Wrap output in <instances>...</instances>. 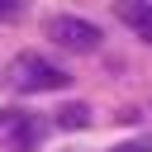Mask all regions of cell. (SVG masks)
Returning <instances> with one entry per match:
<instances>
[{
  "instance_id": "cell-1",
  "label": "cell",
  "mask_w": 152,
  "mask_h": 152,
  "mask_svg": "<svg viewBox=\"0 0 152 152\" xmlns=\"http://www.w3.org/2000/svg\"><path fill=\"white\" fill-rule=\"evenodd\" d=\"M5 81H10V90H19V95H43V90H66V86H71V71H66L62 62H52L48 52H19V57L10 62Z\"/></svg>"
},
{
  "instance_id": "cell-2",
  "label": "cell",
  "mask_w": 152,
  "mask_h": 152,
  "mask_svg": "<svg viewBox=\"0 0 152 152\" xmlns=\"http://www.w3.org/2000/svg\"><path fill=\"white\" fill-rule=\"evenodd\" d=\"M43 33L52 48L62 52H100V24H90L86 14H48L43 19Z\"/></svg>"
},
{
  "instance_id": "cell-3",
  "label": "cell",
  "mask_w": 152,
  "mask_h": 152,
  "mask_svg": "<svg viewBox=\"0 0 152 152\" xmlns=\"http://www.w3.org/2000/svg\"><path fill=\"white\" fill-rule=\"evenodd\" d=\"M43 138H48V119L24 109V119H19L0 142H5V152H38V147H43Z\"/></svg>"
},
{
  "instance_id": "cell-4",
  "label": "cell",
  "mask_w": 152,
  "mask_h": 152,
  "mask_svg": "<svg viewBox=\"0 0 152 152\" xmlns=\"http://www.w3.org/2000/svg\"><path fill=\"white\" fill-rule=\"evenodd\" d=\"M114 14H119V24H128L142 43H152V5H147V0H119Z\"/></svg>"
},
{
  "instance_id": "cell-5",
  "label": "cell",
  "mask_w": 152,
  "mask_h": 152,
  "mask_svg": "<svg viewBox=\"0 0 152 152\" xmlns=\"http://www.w3.org/2000/svg\"><path fill=\"white\" fill-rule=\"evenodd\" d=\"M52 124H57V128H66V133H76V128H90V104H81V100H66V104L52 114Z\"/></svg>"
},
{
  "instance_id": "cell-6",
  "label": "cell",
  "mask_w": 152,
  "mask_h": 152,
  "mask_svg": "<svg viewBox=\"0 0 152 152\" xmlns=\"http://www.w3.org/2000/svg\"><path fill=\"white\" fill-rule=\"evenodd\" d=\"M19 119H24V109H14V104H0V138H5V133H10Z\"/></svg>"
},
{
  "instance_id": "cell-7",
  "label": "cell",
  "mask_w": 152,
  "mask_h": 152,
  "mask_svg": "<svg viewBox=\"0 0 152 152\" xmlns=\"http://www.w3.org/2000/svg\"><path fill=\"white\" fill-rule=\"evenodd\" d=\"M109 152H152V138H128V142H114Z\"/></svg>"
},
{
  "instance_id": "cell-8",
  "label": "cell",
  "mask_w": 152,
  "mask_h": 152,
  "mask_svg": "<svg viewBox=\"0 0 152 152\" xmlns=\"http://www.w3.org/2000/svg\"><path fill=\"white\" fill-rule=\"evenodd\" d=\"M24 14V5H14V0H0V19H19Z\"/></svg>"
}]
</instances>
